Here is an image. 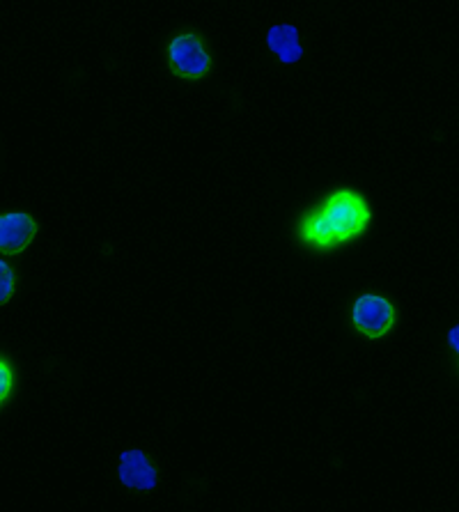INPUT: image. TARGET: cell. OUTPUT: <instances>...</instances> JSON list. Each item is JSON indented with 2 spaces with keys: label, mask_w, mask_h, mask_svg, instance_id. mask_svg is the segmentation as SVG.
Segmentation results:
<instances>
[{
  "label": "cell",
  "mask_w": 459,
  "mask_h": 512,
  "mask_svg": "<svg viewBox=\"0 0 459 512\" xmlns=\"http://www.w3.org/2000/svg\"><path fill=\"white\" fill-rule=\"evenodd\" d=\"M12 391H14V370L10 366V361L0 356V407L12 398Z\"/></svg>",
  "instance_id": "8"
},
{
  "label": "cell",
  "mask_w": 459,
  "mask_h": 512,
  "mask_svg": "<svg viewBox=\"0 0 459 512\" xmlns=\"http://www.w3.org/2000/svg\"><path fill=\"white\" fill-rule=\"evenodd\" d=\"M395 320H398V310L381 294H361L352 306L354 329L365 338H384L395 327Z\"/></svg>",
  "instance_id": "3"
},
{
  "label": "cell",
  "mask_w": 459,
  "mask_h": 512,
  "mask_svg": "<svg viewBox=\"0 0 459 512\" xmlns=\"http://www.w3.org/2000/svg\"><path fill=\"white\" fill-rule=\"evenodd\" d=\"M120 480L122 485L131 487V490H154L159 483V473L152 467L150 457L143 451H124L120 455Z\"/></svg>",
  "instance_id": "5"
},
{
  "label": "cell",
  "mask_w": 459,
  "mask_h": 512,
  "mask_svg": "<svg viewBox=\"0 0 459 512\" xmlns=\"http://www.w3.org/2000/svg\"><path fill=\"white\" fill-rule=\"evenodd\" d=\"M448 345H450V349H453L457 361H459V324H455V327L448 331Z\"/></svg>",
  "instance_id": "9"
},
{
  "label": "cell",
  "mask_w": 459,
  "mask_h": 512,
  "mask_svg": "<svg viewBox=\"0 0 459 512\" xmlns=\"http://www.w3.org/2000/svg\"><path fill=\"white\" fill-rule=\"evenodd\" d=\"M14 290H17V274L5 260H0V306L14 297Z\"/></svg>",
  "instance_id": "7"
},
{
  "label": "cell",
  "mask_w": 459,
  "mask_h": 512,
  "mask_svg": "<svg viewBox=\"0 0 459 512\" xmlns=\"http://www.w3.org/2000/svg\"><path fill=\"white\" fill-rule=\"evenodd\" d=\"M37 221L26 212L0 214V253L19 255L33 244Z\"/></svg>",
  "instance_id": "4"
},
{
  "label": "cell",
  "mask_w": 459,
  "mask_h": 512,
  "mask_svg": "<svg viewBox=\"0 0 459 512\" xmlns=\"http://www.w3.org/2000/svg\"><path fill=\"white\" fill-rule=\"evenodd\" d=\"M267 46L276 53L280 62H285V65H294V62H299L303 56L299 28L290 26V23H280V26L269 28Z\"/></svg>",
  "instance_id": "6"
},
{
  "label": "cell",
  "mask_w": 459,
  "mask_h": 512,
  "mask_svg": "<svg viewBox=\"0 0 459 512\" xmlns=\"http://www.w3.org/2000/svg\"><path fill=\"white\" fill-rule=\"evenodd\" d=\"M168 67L180 79L200 81L212 72V53L200 35L182 33L168 44Z\"/></svg>",
  "instance_id": "2"
},
{
  "label": "cell",
  "mask_w": 459,
  "mask_h": 512,
  "mask_svg": "<svg viewBox=\"0 0 459 512\" xmlns=\"http://www.w3.org/2000/svg\"><path fill=\"white\" fill-rule=\"evenodd\" d=\"M372 221V209L363 193L338 189L301 216L297 235L313 251H333L359 239Z\"/></svg>",
  "instance_id": "1"
}]
</instances>
